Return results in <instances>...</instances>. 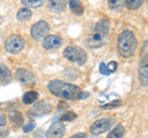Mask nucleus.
<instances>
[{
	"label": "nucleus",
	"instance_id": "6e6552de",
	"mask_svg": "<svg viewBox=\"0 0 148 138\" xmlns=\"http://www.w3.org/2000/svg\"><path fill=\"white\" fill-rule=\"evenodd\" d=\"M106 41H108V36H103V35L98 33V32L92 31L91 33L88 36L86 43L91 48H99L106 43Z\"/></svg>",
	"mask_w": 148,
	"mask_h": 138
},
{
	"label": "nucleus",
	"instance_id": "5701e85b",
	"mask_svg": "<svg viewBox=\"0 0 148 138\" xmlns=\"http://www.w3.org/2000/svg\"><path fill=\"white\" fill-rule=\"evenodd\" d=\"M122 6H123V1H121V0H109V8L112 9L114 11L121 10Z\"/></svg>",
	"mask_w": 148,
	"mask_h": 138
},
{
	"label": "nucleus",
	"instance_id": "c756f323",
	"mask_svg": "<svg viewBox=\"0 0 148 138\" xmlns=\"http://www.w3.org/2000/svg\"><path fill=\"white\" fill-rule=\"evenodd\" d=\"M69 138H86V136H85V133H77V135H74Z\"/></svg>",
	"mask_w": 148,
	"mask_h": 138
},
{
	"label": "nucleus",
	"instance_id": "4be33fe9",
	"mask_svg": "<svg viewBox=\"0 0 148 138\" xmlns=\"http://www.w3.org/2000/svg\"><path fill=\"white\" fill-rule=\"evenodd\" d=\"M69 5H71V9L73 10V12L78 14V15H80L84 11V8H83L80 1H69Z\"/></svg>",
	"mask_w": 148,
	"mask_h": 138
},
{
	"label": "nucleus",
	"instance_id": "412c9836",
	"mask_svg": "<svg viewBox=\"0 0 148 138\" xmlns=\"http://www.w3.org/2000/svg\"><path fill=\"white\" fill-rule=\"evenodd\" d=\"M143 0H126L125 1V5H126L130 10H136L140 6H142Z\"/></svg>",
	"mask_w": 148,
	"mask_h": 138
},
{
	"label": "nucleus",
	"instance_id": "4468645a",
	"mask_svg": "<svg viewBox=\"0 0 148 138\" xmlns=\"http://www.w3.org/2000/svg\"><path fill=\"white\" fill-rule=\"evenodd\" d=\"M12 79L11 72L9 70V68L5 67L4 64H0V83L3 84H9Z\"/></svg>",
	"mask_w": 148,
	"mask_h": 138
},
{
	"label": "nucleus",
	"instance_id": "7c9ffc66",
	"mask_svg": "<svg viewBox=\"0 0 148 138\" xmlns=\"http://www.w3.org/2000/svg\"><path fill=\"white\" fill-rule=\"evenodd\" d=\"M88 93H80V95H79V99H85V98H88Z\"/></svg>",
	"mask_w": 148,
	"mask_h": 138
},
{
	"label": "nucleus",
	"instance_id": "b1692460",
	"mask_svg": "<svg viewBox=\"0 0 148 138\" xmlns=\"http://www.w3.org/2000/svg\"><path fill=\"white\" fill-rule=\"evenodd\" d=\"M74 118H77V113H74L73 111H68V112H66V113L62 115L61 122H64V121H73Z\"/></svg>",
	"mask_w": 148,
	"mask_h": 138
},
{
	"label": "nucleus",
	"instance_id": "9d476101",
	"mask_svg": "<svg viewBox=\"0 0 148 138\" xmlns=\"http://www.w3.org/2000/svg\"><path fill=\"white\" fill-rule=\"evenodd\" d=\"M15 77H16L17 80H20L21 83H24V84H27V85H34L35 83H36L35 75L32 74L30 70H27V69H24V68L17 69L16 73H15Z\"/></svg>",
	"mask_w": 148,
	"mask_h": 138
},
{
	"label": "nucleus",
	"instance_id": "39448f33",
	"mask_svg": "<svg viewBox=\"0 0 148 138\" xmlns=\"http://www.w3.org/2000/svg\"><path fill=\"white\" fill-rule=\"evenodd\" d=\"M25 47V40L18 35H12L5 41V49L9 53H18Z\"/></svg>",
	"mask_w": 148,
	"mask_h": 138
},
{
	"label": "nucleus",
	"instance_id": "aec40b11",
	"mask_svg": "<svg viewBox=\"0 0 148 138\" xmlns=\"http://www.w3.org/2000/svg\"><path fill=\"white\" fill-rule=\"evenodd\" d=\"M22 5L25 8L30 9V8H40L43 5V1L42 0H22Z\"/></svg>",
	"mask_w": 148,
	"mask_h": 138
},
{
	"label": "nucleus",
	"instance_id": "2f4dec72",
	"mask_svg": "<svg viewBox=\"0 0 148 138\" xmlns=\"http://www.w3.org/2000/svg\"><path fill=\"white\" fill-rule=\"evenodd\" d=\"M62 107H68V104H67V102H61V104H59L58 110H61Z\"/></svg>",
	"mask_w": 148,
	"mask_h": 138
},
{
	"label": "nucleus",
	"instance_id": "f03ea898",
	"mask_svg": "<svg viewBox=\"0 0 148 138\" xmlns=\"http://www.w3.org/2000/svg\"><path fill=\"white\" fill-rule=\"evenodd\" d=\"M137 48V40L132 31L123 30L117 37V49L119 53L125 58L132 57Z\"/></svg>",
	"mask_w": 148,
	"mask_h": 138
},
{
	"label": "nucleus",
	"instance_id": "6ab92c4d",
	"mask_svg": "<svg viewBox=\"0 0 148 138\" xmlns=\"http://www.w3.org/2000/svg\"><path fill=\"white\" fill-rule=\"evenodd\" d=\"M31 16H32V12H31L30 9H27V8L20 9V10L17 11V15H16L18 21H27V20L31 19Z\"/></svg>",
	"mask_w": 148,
	"mask_h": 138
},
{
	"label": "nucleus",
	"instance_id": "393cba45",
	"mask_svg": "<svg viewBox=\"0 0 148 138\" xmlns=\"http://www.w3.org/2000/svg\"><path fill=\"white\" fill-rule=\"evenodd\" d=\"M121 105V101L120 100H116V101H112V102H110L108 105H103V109H112V107H116V106H120Z\"/></svg>",
	"mask_w": 148,
	"mask_h": 138
},
{
	"label": "nucleus",
	"instance_id": "f257e3e1",
	"mask_svg": "<svg viewBox=\"0 0 148 138\" xmlns=\"http://www.w3.org/2000/svg\"><path fill=\"white\" fill-rule=\"evenodd\" d=\"M48 90L51 91V94L64 100L79 99V95L82 93L79 86L71 84V83H66L63 80H52L48 84Z\"/></svg>",
	"mask_w": 148,
	"mask_h": 138
},
{
	"label": "nucleus",
	"instance_id": "1a4fd4ad",
	"mask_svg": "<svg viewBox=\"0 0 148 138\" xmlns=\"http://www.w3.org/2000/svg\"><path fill=\"white\" fill-rule=\"evenodd\" d=\"M66 133V126L64 123L61 121L53 122L52 125L49 126L48 131H47V137L48 138H62Z\"/></svg>",
	"mask_w": 148,
	"mask_h": 138
},
{
	"label": "nucleus",
	"instance_id": "c85d7f7f",
	"mask_svg": "<svg viewBox=\"0 0 148 138\" xmlns=\"http://www.w3.org/2000/svg\"><path fill=\"white\" fill-rule=\"evenodd\" d=\"M5 125H6V118H5V116H4L3 113H0V127L5 126Z\"/></svg>",
	"mask_w": 148,
	"mask_h": 138
},
{
	"label": "nucleus",
	"instance_id": "7ed1b4c3",
	"mask_svg": "<svg viewBox=\"0 0 148 138\" xmlns=\"http://www.w3.org/2000/svg\"><path fill=\"white\" fill-rule=\"evenodd\" d=\"M63 56L66 57L68 61H71L75 64L83 66L86 62V53L80 47L77 46H68V47L63 51Z\"/></svg>",
	"mask_w": 148,
	"mask_h": 138
},
{
	"label": "nucleus",
	"instance_id": "423d86ee",
	"mask_svg": "<svg viewBox=\"0 0 148 138\" xmlns=\"http://www.w3.org/2000/svg\"><path fill=\"white\" fill-rule=\"evenodd\" d=\"M114 125V120L112 118H109V117H104V118H99L92 123L90 126V132L92 135L98 136V135H101L106 131H109L111 127Z\"/></svg>",
	"mask_w": 148,
	"mask_h": 138
},
{
	"label": "nucleus",
	"instance_id": "f8f14e48",
	"mask_svg": "<svg viewBox=\"0 0 148 138\" xmlns=\"http://www.w3.org/2000/svg\"><path fill=\"white\" fill-rule=\"evenodd\" d=\"M148 58L147 56H145L142 58L141 64H140V68H138V79H140V84L142 86H146L148 85Z\"/></svg>",
	"mask_w": 148,
	"mask_h": 138
},
{
	"label": "nucleus",
	"instance_id": "f3484780",
	"mask_svg": "<svg viewBox=\"0 0 148 138\" xmlns=\"http://www.w3.org/2000/svg\"><path fill=\"white\" fill-rule=\"evenodd\" d=\"M9 118L11 120L12 125L15 127H18L22 122H24V117H22V115L18 111H11L10 115H9Z\"/></svg>",
	"mask_w": 148,
	"mask_h": 138
},
{
	"label": "nucleus",
	"instance_id": "dca6fc26",
	"mask_svg": "<svg viewBox=\"0 0 148 138\" xmlns=\"http://www.w3.org/2000/svg\"><path fill=\"white\" fill-rule=\"evenodd\" d=\"M37 99H38V93H36V91H27V93H25L24 96H22V101H24V104H26V105L35 104Z\"/></svg>",
	"mask_w": 148,
	"mask_h": 138
},
{
	"label": "nucleus",
	"instance_id": "2eb2a0df",
	"mask_svg": "<svg viewBox=\"0 0 148 138\" xmlns=\"http://www.w3.org/2000/svg\"><path fill=\"white\" fill-rule=\"evenodd\" d=\"M109 29H110L109 22L106 21V20H100L98 24H96L94 31H95V32H98V33H100V35H103V36H108V33H109Z\"/></svg>",
	"mask_w": 148,
	"mask_h": 138
},
{
	"label": "nucleus",
	"instance_id": "a878e982",
	"mask_svg": "<svg viewBox=\"0 0 148 138\" xmlns=\"http://www.w3.org/2000/svg\"><path fill=\"white\" fill-rule=\"evenodd\" d=\"M35 126H36L35 122H30V123H27V125L24 126L22 131H24L25 133H27V132H30V131H32V130H35Z\"/></svg>",
	"mask_w": 148,
	"mask_h": 138
},
{
	"label": "nucleus",
	"instance_id": "9b49d317",
	"mask_svg": "<svg viewBox=\"0 0 148 138\" xmlns=\"http://www.w3.org/2000/svg\"><path fill=\"white\" fill-rule=\"evenodd\" d=\"M62 44V38L57 35H48L46 36L43 42H42V47L47 51H54L57 49L59 46Z\"/></svg>",
	"mask_w": 148,
	"mask_h": 138
},
{
	"label": "nucleus",
	"instance_id": "cd10ccee",
	"mask_svg": "<svg viewBox=\"0 0 148 138\" xmlns=\"http://www.w3.org/2000/svg\"><path fill=\"white\" fill-rule=\"evenodd\" d=\"M116 68H117V63L116 62H111L108 66V69H109L110 73H114L115 70H116Z\"/></svg>",
	"mask_w": 148,
	"mask_h": 138
},
{
	"label": "nucleus",
	"instance_id": "ddd939ff",
	"mask_svg": "<svg viewBox=\"0 0 148 138\" xmlns=\"http://www.w3.org/2000/svg\"><path fill=\"white\" fill-rule=\"evenodd\" d=\"M66 6H67V3L62 1V0H51V1H48L49 10H52L53 12H62L64 11Z\"/></svg>",
	"mask_w": 148,
	"mask_h": 138
},
{
	"label": "nucleus",
	"instance_id": "a211bd4d",
	"mask_svg": "<svg viewBox=\"0 0 148 138\" xmlns=\"http://www.w3.org/2000/svg\"><path fill=\"white\" fill-rule=\"evenodd\" d=\"M123 135H125V127L122 125H117L109 133L106 138H123Z\"/></svg>",
	"mask_w": 148,
	"mask_h": 138
},
{
	"label": "nucleus",
	"instance_id": "0eeeda50",
	"mask_svg": "<svg viewBox=\"0 0 148 138\" xmlns=\"http://www.w3.org/2000/svg\"><path fill=\"white\" fill-rule=\"evenodd\" d=\"M48 31H49V25L47 24V21L41 20L31 27V37L34 40H40L45 35H47Z\"/></svg>",
	"mask_w": 148,
	"mask_h": 138
},
{
	"label": "nucleus",
	"instance_id": "20e7f679",
	"mask_svg": "<svg viewBox=\"0 0 148 138\" xmlns=\"http://www.w3.org/2000/svg\"><path fill=\"white\" fill-rule=\"evenodd\" d=\"M52 111V106L48 101L42 100V101H36L35 105L32 106L27 115L30 117H40V116H43V115H47Z\"/></svg>",
	"mask_w": 148,
	"mask_h": 138
},
{
	"label": "nucleus",
	"instance_id": "bb28decb",
	"mask_svg": "<svg viewBox=\"0 0 148 138\" xmlns=\"http://www.w3.org/2000/svg\"><path fill=\"white\" fill-rule=\"evenodd\" d=\"M100 72H101V74H104V75L111 74V73L109 72V69H108V66H106L105 63H100Z\"/></svg>",
	"mask_w": 148,
	"mask_h": 138
}]
</instances>
